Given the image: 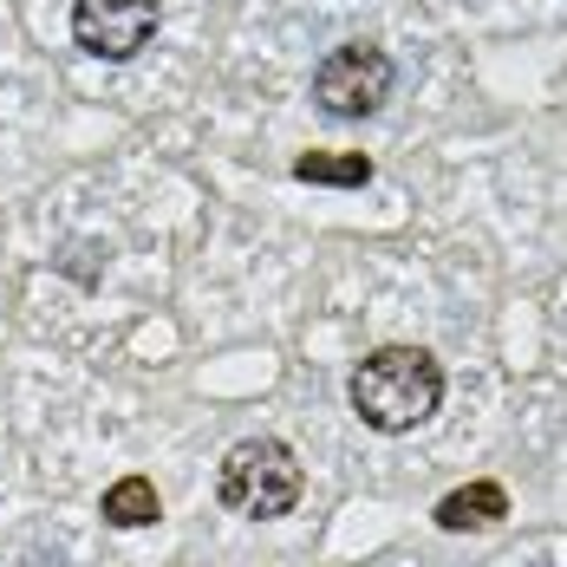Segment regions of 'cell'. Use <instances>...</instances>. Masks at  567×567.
<instances>
[{
    "mask_svg": "<svg viewBox=\"0 0 567 567\" xmlns=\"http://www.w3.org/2000/svg\"><path fill=\"white\" fill-rule=\"evenodd\" d=\"M509 515V489L503 483H463V489H451L444 503H437V528L444 535H470V528H496Z\"/></svg>",
    "mask_w": 567,
    "mask_h": 567,
    "instance_id": "5",
    "label": "cell"
},
{
    "mask_svg": "<svg viewBox=\"0 0 567 567\" xmlns=\"http://www.w3.org/2000/svg\"><path fill=\"white\" fill-rule=\"evenodd\" d=\"M300 489H307V470H300V456L287 451L281 437H241L223 456V470H216V503L228 515H241V522L293 515Z\"/></svg>",
    "mask_w": 567,
    "mask_h": 567,
    "instance_id": "2",
    "label": "cell"
},
{
    "mask_svg": "<svg viewBox=\"0 0 567 567\" xmlns=\"http://www.w3.org/2000/svg\"><path fill=\"white\" fill-rule=\"evenodd\" d=\"M346 398H352V411H359L365 431L404 437V431H417V424L437 417V404H444V365L424 346H379V352H365L352 365Z\"/></svg>",
    "mask_w": 567,
    "mask_h": 567,
    "instance_id": "1",
    "label": "cell"
},
{
    "mask_svg": "<svg viewBox=\"0 0 567 567\" xmlns=\"http://www.w3.org/2000/svg\"><path fill=\"white\" fill-rule=\"evenodd\" d=\"M99 515H105L112 528H151V522L164 515L157 483H151V476H117L112 489H105V503H99Z\"/></svg>",
    "mask_w": 567,
    "mask_h": 567,
    "instance_id": "7",
    "label": "cell"
},
{
    "mask_svg": "<svg viewBox=\"0 0 567 567\" xmlns=\"http://www.w3.org/2000/svg\"><path fill=\"white\" fill-rule=\"evenodd\" d=\"M293 176L300 183H333V189H365L379 171H372L365 151H300L293 157Z\"/></svg>",
    "mask_w": 567,
    "mask_h": 567,
    "instance_id": "6",
    "label": "cell"
},
{
    "mask_svg": "<svg viewBox=\"0 0 567 567\" xmlns=\"http://www.w3.org/2000/svg\"><path fill=\"white\" fill-rule=\"evenodd\" d=\"M398 85V65L372 40H346L313 65V105L327 117H372Z\"/></svg>",
    "mask_w": 567,
    "mask_h": 567,
    "instance_id": "3",
    "label": "cell"
},
{
    "mask_svg": "<svg viewBox=\"0 0 567 567\" xmlns=\"http://www.w3.org/2000/svg\"><path fill=\"white\" fill-rule=\"evenodd\" d=\"M157 0H72V40L79 53L124 65L157 40Z\"/></svg>",
    "mask_w": 567,
    "mask_h": 567,
    "instance_id": "4",
    "label": "cell"
}]
</instances>
